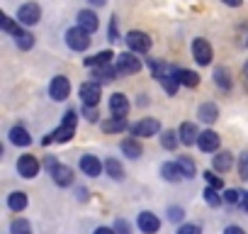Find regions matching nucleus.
I'll return each instance as SVG.
<instances>
[{"instance_id":"58836bf2","label":"nucleus","mask_w":248,"mask_h":234,"mask_svg":"<svg viewBox=\"0 0 248 234\" xmlns=\"http://www.w3.org/2000/svg\"><path fill=\"white\" fill-rule=\"evenodd\" d=\"M80 115L85 117L88 122H97V120H100V110H97V107H90V105H83Z\"/></svg>"},{"instance_id":"72a5a7b5","label":"nucleus","mask_w":248,"mask_h":234,"mask_svg":"<svg viewBox=\"0 0 248 234\" xmlns=\"http://www.w3.org/2000/svg\"><path fill=\"white\" fill-rule=\"evenodd\" d=\"M161 144H163V149L173 151V149L180 144V137H178L173 130H166V132H161Z\"/></svg>"},{"instance_id":"b1692460","label":"nucleus","mask_w":248,"mask_h":234,"mask_svg":"<svg viewBox=\"0 0 248 234\" xmlns=\"http://www.w3.org/2000/svg\"><path fill=\"white\" fill-rule=\"evenodd\" d=\"M112 59H117V56H114L109 49H105V51H97V54L88 56V59H85V66H88V68H100V66L112 64Z\"/></svg>"},{"instance_id":"dca6fc26","label":"nucleus","mask_w":248,"mask_h":234,"mask_svg":"<svg viewBox=\"0 0 248 234\" xmlns=\"http://www.w3.org/2000/svg\"><path fill=\"white\" fill-rule=\"evenodd\" d=\"M109 112L112 117H127L129 115V100L124 93H112L109 95Z\"/></svg>"},{"instance_id":"39448f33","label":"nucleus","mask_w":248,"mask_h":234,"mask_svg":"<svg viewBox=\"0 0 248 234\" xmlns=\"http://www.w3.org/2000/svg\"><path fill=\"white\" fill-rule=\"evenodd\" d=\"M129 130H132V137H137V139H149V137L161 134V122L156 120V117H144V120H139L137 125H132Z\"/></svg>"},{"instance_id":"49530a36","label":"nucleus","mask_w":248,"mask_h":234,"mask_svg":"<svg viewBox=\"0 0 248 234\" xmlns=\"http://www.w3.org/2000/svg\"><path fill=\"white\" fill-rule=\"evenodd\" d=\"M93 234H117V232H114V227H97Z\"/></svg>"},{"instance_id":"a18cd8bd","label":"nucleus","mask_w":248,"mask_h":234,"mask_svg":"<svg viewBox=\"0 0 248 234\" xmlns=\"http://www.w3.org/2000/svg\"><path fill=\"white\" fill-rule=\"evenodd\" d=\"M224 234H246V232H243L238 224H229V227L224 229Z\"/></svg>"},{"instance_id":"09e8293b","label":"nucleus","mask_w":248,"mask_h":234,"mask_svg":"<svg viewBox=\"0 0 248 234\" xmlns=\"http://www.w3.org/2000/svg\"><path fill=\"white\" fill-rule=\"evenodd\" d=\"M76 195H78V200H83V202L88 200V190H85V188H78V190H76Z\"/></svg>"},{"instance_id":"9b49d317","label":"nucleus","mask_w":248,"mask_h":234,"mask_svg":"<svg viewBox=\"0 0 248 234\" xmlns=\"http://www.w3.org/2000/svg\"><path fill=\"white\" fill-rule=\"evenodd\" d=\"M49 95H51V100H56V102L66 100V98L71 95V81H68L66 76H54L51 83H49Z\"/></svg>"},{"instance_id":"ddd939ff","label":"nucleus","mask_w":248,"mask_h":234,"mask_svg":"<svg viewBox=\"0 0 248 234\" xmlns=\"http://www.w3.org/2000/svg\"><path fill=\"white\" fill-rule=\"evenodd\" d=\"M137 227H139L141 234H156V232L161 229V219H158L154 212L144 210V212H139V217H137Z\"/></svg>"},{"instance_id":"f03ea898","label":"nucleus","mask_w":248,"mask_h":234,"mask_svg":"<svg viewBox=\"0 0 248 234\" xmlns=\"http://www.w3.org/2000/svg\"><path fill=\"white\" fill-rule=\"evenodd\" d=\"M76 127H78V110H66L61 125L51 132V142H59V144L68 142L76 134Z\"/></svg>"},{"instance_id":"1a4fd4ad","label":"nucleus","mask_w":248,"mask_h":234,"mask_svg":"<svg viewBox=\"0 0 248 234\" xmlns=\"http://www.w3.org/2000/svg\"><path fill=\"white\" fill-rule=\"evenodd\" d=\"M192 59L200 64V66H209L212 64V44L204 39V37H197V39H192Z\"/></svg>"},{"instance_id":"2f4dec72","label":"nucleus","mask_w":248,"mask_h":234,"mask_svg":"<svg viewBox=\"0 0 248 234\" xmlns=\"http://www.w3.org/2000/svg\"><path fill=\"white\" fill-rule=\"evenodd\" d=\"M0 27H3V32H8V34H13V37H17V34L22 32V25H20L17 20H13L10 15L0 17Z\"/></svg>"},{"instance_id":"20e7f679","label":"nucleus","mask_w":248,"mask_h":234,"mask_svg":"<svg viewBox=\"0 0 248 234\" xmlns=\"http://www.w3.org/2000/svg\"><path fill=\"white\" fill-rule=\"evenodd\" d=\"M114 68L119 76H134L141 71V59H137V54H132V51H122L114 59Z\"/></svg>"},{"instance_id":"a19ab883","label":"nucleus","mask_w":248,"mask_h":234,"mask_svg":"<svg viewBox=\"0 0 248 234\" xmlns=\"http://www.w3.org/2000/svg\"><path fill=\"white\" fill-rule=\"evenodd\" d=\"M178 234H202V227L195 224V222H185L178 227Z\"/></svg>"},{"instance_id":"4c0bfd02","label":"nucleus","mask_w":248,"mask_h":234,"mask_svg":"<svg viewBox=\"0 0 248 234\" xmlns=\"http://www.w3.org/2000/svg\"><path fill=\"white\" fill-rule=\"evenodd\" d=\"M204 181H207V185L209 188H217V190H221L224 188V181L219 178V176H214V171L209 168V171H204Z\"/></svg>"},{"instance_id":"5701e85b","label":"nucleus","mask_w":248,"mask_h":234,"mask_svg":"<svg viewBox=\"0 0 248 234\" xmlns=\"http://www.w3.org/2000/svg\"><path fill=\"white\" fill-rule=\"evenodd\" d=\"M102 132L105 134H117V132H124L129 127V122H127V117H109V120H102Z\"/></svg>"},{"instance_id":"a211bd4d","label":"nucleus","mask_w":248,"mask_h":234,"mask_svg":"<svg viewBox=\"0 0 248 234\" xmlns=\"http://www.w3.org/2000/svg\"><path fill=\"white\" fill-rule=\"evenodd\" d=\"M78 166H80V171H83L85 176H90V178H97V176L102 173V168H105V166L100 164V159L93 156V154H83Z\"/></svg>"},{"instance_id":"423d86ee","label":"nucleus","mask_w":248,"mask_h":234,"mask_svg":"<svg viewBox=\"0 0 248 234\" xmlns=\"http://www.w3.org/2000/svg\"><path fill=\"white\" fill-rule=\"evenodd\" d=\"M78 98L83 100V105H90V107H97L100 105V98H102V88L97 81H85L80 83L78 88Z\"/></svg>"},{"instance_id":"ea45409f","label":"nucleus","mask_w":248,"mask_h":234,"mask_svg":"<svg viewBox=\"0 0 248 234\" xmlns=\"http://www.w3.org/2000/svg\"><path fill=\"white\" fill-rule=\"evenodd\" d=\"M168 219H170V222H180V224H183V219H185V210H183L180 205H175V207L170 205V207H168Z\"/></svg>"},{"instance_id":"37998d69","label":"nucleus","mask_w":248,"mask_h":234,"mask_svg":"<svg viewBox=\"0 0 248 234\" xmlns=\"http://www.w3.org/2000/svg\"><path fill=\"white\" fill-rule=\"evenodd\" d=\"M114 232H117V234H132V227H129L127 219H117V222H114Z\"/></svg>"},{"instance_id":"aec40b11","label":"nucleus","mask_w":248,"mask_h":234,"mask_svg":"<svg viewBox=\"0 0 248 234\" xmlns=\"http://www.w3.org/2000/svg\"><path fill=\"white\" fill-rule=\"evenodd\" d=\"M119 149H122V154L127 156V159H139V156L144 154V147H141V142H139L137 137H127V139H122Z\"/></svg>"},{"instance_id":"393cba45","label":"nucleus","mask_w":248,"mask_h":234,"mask_svg":"<svg viewBox=\"0 0 248 234\" xmlns=\"http://www.w3.org/2000/svg\"><path fill=\"white\" fill-rule=\"evenodd\" d=\"M161 176H163V181H168V183H180V181L185 178L183 171H180V166H178L175 161L163 164V166H161Z\"/></svg>"},{"instance_id":"6ab92c4d","label":"nucleus","mask_w":248,"mask_h":234,"mask_svg":"<svg viewBox=\"0 0 248 234\" xmlns=\"http://www.w3.org/2000/svg\"><path fill=\"white\" fill-rule=\"evenodd\" d=\"M214 85L219 88V90H231L233 88V76H231V71L226 68V66H214Z\"/></svg>"},{"instance_id":"c756f323","label":"nucleus","mask_w":248,"mask_h":234,"mask_svg":"<svg viewBox=\"0 0 248 234\" xmlns=\"http://www.w3.org/2000/svg\"><path fill=\"white\" fill-rule=\"evenodd\" d=\"M175 164L180 166V171H183L185 178H195V176H197V166H195V161H192L190 156H178Z\"/></svg>"},{"instance_id":"e433bc0d","label":"nucleus","mask_w":248,"mask_h":234,"mask_svg":"<svg viewBox=\"0 0 248 234\" xmlns=\"http://www.w3.org/2000/svg\"><path fill=\"white\" fill-rule=\"evenodd\" d=\"M224 202H229V205H241V202H243V190H238V188L224 190Z\"/></svg>"},{"instance_id":"bb28decb","label":"nucleus","mask_w":248,"mask_h":234,"mask_svg":"<svg viewBox=\"0 0 248 234\" xmlns=\"http://www.w3.org/2000/svg\"><path fill=\"white\" fill-rule=\"evenodd\" d=\"M197 117L202 122H207V125H212L217 117H219V107L214 105V102H202L200 107H197Z\"/></svg>"},{"instance_id":"7ed1b4c3","label":"nucleus","mask_w":248,"mask_h":234,"mask_svg":"<svg viewBox=\"0 0 248 234\" xmlns=\"http://www.w3.org/2000/svg\"><path fill=\"white\" fill-rule=\"evenodd\" d=\"M44 166L49 168L51 181H54L59 188H68V185H73V168H71V166L59 164L56 159H46V164H44Z\"/></svg>"},{"instance_id":"2eb2a0df","label":"nucleus","mask_w":248,"mask_h":234,"mask_svg":"<svg viewBox=\"0 0 248 234\" xmlns=\"http://www.w3.org/2000/svg\"><path fill=\"white\" fill-rule=\"evenodd\" d=\"M219 144H221V139H219V134L212 132V130H204V132L200 134V139H197V147H200L204 154H217V151H219Z\"/></svg>"},{"instance_id":"79ce46f5","label":"nucleus","mask_w":248,"mask_h":234,"mask_svg":"<svg viewBox=\"0 0 248 234\" xmlns=\"http://www.w3.org/2000/svg\"><path fill=\"white\" fill-rule=\"evenodd\" d=\"M107 39H109V42H117V39H119V27H117V15H112V20H109V30H107Z\"/></svg>"},{"instance_id":"8fccbe9b","label":"nucleus","mask_w":248,"mask_h":234,"mask_svg":"<svg viewBox=\"0 0 248 234\" xmlns=\"http://www.w3.org/2000/svg\"><path fill=\"white\" fill-rule=\"evenodd\" d=\"M88 3H90V5H97V8H102V5L107 3V0H88Z\"/></svg>"},{"instance_id":"412c9836","label":"nucleus","mask_w":248,"mask_h":234,"mask_svg":"<svg viewBox=\"0 0 248 234\" xmlns=\"http://www.w3.org/2000/svg\"><path fill=\"white\" fill-rule=\"evenodd\" d=\"M231 166H233V154H229V151H217V154L212 156V171L226 173V171H231Z\"/></svg>"},{"instance_id":"473e14b6","label":"nucleus","mask_w":248,"mask_h":234,"mask_svg":"<svg viewBox=\"0 0 248 234\" xmlns=\"http://www.w3.org/2000/svg\"><path fill=\"white\" fill-rule=\"evenodd\" d=\"M15 44H17V49H22V51H30V49L34 47V34L22 30V32L15 37Z\"/></svg>"},{"instance_id":"f8f14e48","label":"nucleus","mask_w":248,"mask_h":234,"mask_svg":"<svg viewBox=\"0 0 248 234\" xmlns=\"http://www.w3.org/2000/svg\"><path fill=\"white\" fill-rule=\"evenodd\" d=\"M17 173L22 176V178H34L37 173H39V159L34 156V154H22L20 159H17Z\"/></svg>"},{"instance_id":"f3484780","label":"nucleus","mask_w":248,"mask_h":234,"mask_svg":"<svg viewBox=\"0 0 248 234\" xmlns=\"http://www.w3.org/2000/svg\"><path fill=\"white\" fill-rule=\"evenodd\" d=\"M200 130H197V125L195 122H183L180 125V130H178V137H180V144H185V147H195L197 144V139H200Z\"/></svg>"},{"instance_id":"4468645a","label":"nucleus","mask_w":248,"mask_h":234,"mask_svg":"<svg viewBox=\"0 0 248 234\" xmlns=\"http://www.w3.org/2000/svg\"><path fill=\"white\" fill-rule=\"evenodd\" d=\"M78 25L76 27H80L83 32H88V34H93V32H97L100 30V20H97V13H93V10H78Z\"/></svg>"},{"instance_id":"603ef678","label":"nucleus","mask_w":248,"mask_h":234,"mask_svg":"<svg viewBox=\"0 0 248 234\" xmlns=\"http://www.w3.org/2000/svg\"><path fill=\"white\" fill-rule=\"evenodd\" d=\"M243 78H246V81H248V61H246V64H243Z\"/></svg>"},{"instance_id":"c9c22d12","label":"nucleus","mask_w":248,"mask_h":234,"mask_svg":"<svg viewBox=\"0 0 248 234\" xmlns=\"http://www.w3.org/2000/svg\"><path fill=\"white\" fill-rule=\"evenodd\" d=\"M10 234H32V224L25 217H17L10 222Z\"/></svg>"},{"instance_id":"cd10ccee","label":"nucleus","mask_w":248,"mask_h":234,"mask_svg":"<svg viewBox=\"0 0 248 234\" xmlns=\"http://www.w3.org/2000/svg\"><path fill=\"white\" fill-rule=\"evenodd\" d=\"M8 207H10L13 212H22V210L27 207V193H22V190L10 193V195H8Z\"/></svg>"},{"instance_id":"0eeeda50","label":"nucleus","mask_w":248,"mask_h":234,"mask_svg":"<svg viewBox=\"0 0 248 234\" xmlns=\"http://www.w3.org/2000/svg\"><path fill=\"white\" fill-rule=\"evenodd\" d=\"M124 42H127V47H129V51L132 54H146L149 49H151V37L146 34V32H139V30H132L127 37H124Z\"/></svg>"},{"instance_id":"c85d7f7f","label":"nucleus","mask_w":248,"mask_h":234,"mask_svg":"<svg viewBox=\"0 0 248 234\" xmlns=\"http://www.w3.org/2000/svg\"><path fill=\"white\" fill-rule=\"evenodd\" d=\"M178 81L185 88H197L200 85V76L195 71H187V68H178Z\"/></svg>"},{"instance_id":"6e6552de","label":"nucleus","mask_w":248,"mask_h":234,"mask_svg":"<svg viewBox=\"0 0 248 234\" xmlns=\"http://www.w3.org/2000/svg\"><path fill=\"white\" fill-rule=\"evenodd\" d=\"M63 39H66V44H68V49L71 51H85L88 47H90V34L88 32H83L80 27H71L66 34H63Z\"/></svg>"},{"instance_id":"de8ad7c7","label":"nucleus","mask_w":248,"mask_h":234,"mask_svg":"<svg viewBox=\"0 0 248 234\" xmlns=\"http://www.w3.org/2000/svg\"><path fill=\"white\" fill-rule=\"evenodd\" d=\"M224 5H229V8H241L243 5V0H221Z\"/></svg>"},{"instance_id":"c03bdc74","label":"nucleus","mask_w":248,"mask_h":234,"mask_svg":"<svg viewBox=\"0 0 248 234\" xmlns=\"http://www.w3.org/2000/svg\"><path fill=\"white\" fill-rule=\"evenodd\" d=\"M238 173H241V178H246V181H248V151H246V154H241V161H238Z\"/></svg>"},{"instance_id":"7c9ffc66","label":"nucleus","mask_w":248,"mask_h":234,"mask_svg":"<svg viewBox=\"0 0 248 234\" xmlns=\"http://www.w3.org/2000/svg\"><path fill=\"white\" fill-rule=\"evenodd\" d=\"M105 171H107V176H109L112 181H122V178H124V166H122L117 159H107V161H105Z\"/></svg>"},{"instance_id":"9d476101","label":"nucleus","mask_w":248,"mask_h":234,"mask_svg":"<svg viewBox=\"0 0 248 234\" xmlns=\"http://www.w3.org/2000/svg\"><path fill=\"white\" fill-rule=\"evenodd\" d=\"M39 20H42V8H39L37 3H25V5H20V10H17V22H20V25L32 27V25H37Z\"/></svg>"},{"instance_id":"f704fd0d","label":"nucleus","mask_w":248,"mask_h":234,"mask_svg":"<svg viewBox=\"0 0 248 234\" xmlns=\"http://www.w3.org/2000/svg\"><path fill=\"white\" fill-rule=\"evenodd\" d=\"M202 195H204V202H207L209 207H219V205L224 202V195H219V190H217V188H209V185H207Z\"/></svg>"},{"instance_id":"a878e982","label":"nucleus","mask_w":248,"mask_h":234,"mask_svg":"<svg viewBox=\"0 0 248 234\" xmlns=\"http://www.w3.org/2000/svg\"><path fill=\"white\" fill-rule=\"evenodd\" d=\"M119 73H117V68H114V64H107V66H100V68H93V78L102 85V83H109V81H114Z\"/></svg>"},{"instance_id":"f257e3e1","label":"nucleus","mask_w":248,"mask_h":234,"mask_svg":"<svg viewBox=\"0 0 248 234\" xmlns=\"http://www.w3.org/2000/svg\"><path fill=\"white\" fill-rule=\"evenodd\" d=\"M149 68H151L154 78L163 85V90H166L168 95H175V93H178L180 81H178V68H175V66H170V64L161 61V59H149Z\"/></svg>"},{"instance_id":"3c124183","label":"nucleus","mask_w":248,"mask_h":234,"mask_svg":"<svg viewBox=\"0 0 248 234\" xmlns=\"http://www.w3.org/2000/svg\"><path fill=\"white\" fill-rule=\"evenodd\" d=\"M241 207L248 212V193H243V202H241Z\"/></svg>"},{"instance_id":"4be33fe9","label":"nucleus","mask_w":248,"mask_h":234,"mask_svg":"<svg viewBox=\"0 0 248 234\" xmlns=\"http://www.w3.org/2000/svg\"><path fill=\"white\" fill-rule=\"evenodd\" d=\"M10 144H15V147H30L32 144V137H30V132H27V127L25 125H15V127H10Z\"/></svg>"}]
</instances>
